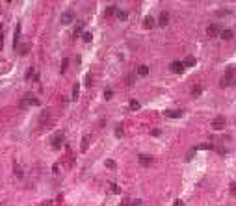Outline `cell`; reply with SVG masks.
I'll use <instances>...</instances> for the list:
<instances>
[{
  "label": "cell",
  "instance_id": "6da1fadb",
  "mask_svg": "<svg viewBox=\"0 0 236 206\" xmlns=\"http://www.w3.org/2000/svg\"><path fill=\"white\" fill-rule=\"evenodd\" d=\"M221 87H230V85H236V78H234V74H232V71H227L225 73V76L221 78Z\"/></svg>",
  "mask_w": 236,
  "mask_h": 206
},
{
  "label": "cell",
  "instance_id": "7a4b0ae2",
  "mask_svg": "<svg viewBox=\"0 0 236 206\" xmlns=\"http://www.w3.org/2000/svg\"><path fill=\"white\" fill-rule=\"evenodd\" d=\"M50 145H52V149H60V147H62V145H63V132H58L56 135H52Z\"/></svg>",
  "mask_w": 236,
  "mask_h": 206
},
{
  "label": "cell",
  "instance_id": "3957f363",
  "mask_svg": "<svg viewBox=\"0 0 236 206\" xmlns=\"http://www.w3.org/2000/svg\"><path fill=\"white\" fill-rule=\"evenodd\" d=\"M74 21V13L73 11H63L62 17H60V22L62 24H71Z\"/></svg>",
  "mask_w": 236,
  "mask_h": 206
},
{
  "label": "cell",
  "instance_id": "277c9868",
  "mask_svg": "<svg viewBox=\"0 0 236 206\" xmlns=\"http://www.w3.org/2000/svg\"><path fill=\"white\" fill-rule=\"evenodd\" d=\"M212 128L214 130H223L225 128V119L223 117H214L212 119Z\"/></svg>",
  "mask_w": 236,
  "mask_h": 206
},
{
  "label": "cell",
  "instance_id": "5b68a950",
  "mask_svg": "<svg viewBox=\"0 0 236 206\" xmlns=\"http://www.w3.org/2000/svg\"><path fill=\"white\" fill-rule=\"evenodd\" d=\"M169 69H171V73H175V74L184 73V65H182V61H173L171 65H169Z\"/></svg>",
  "mask_w": 236,
  "mask_h": 206
},
{
  "label": "cell",
  "instance_id": "8992f818",
  "mask_svg": "<svg viewBox=\"0 0 236 206\" xmlns=\"http://www.w3.org/2000/svg\"><path fill=\"white\" fill-rule=\"evenodd\" d=\"M207 34L210 37H216V36H219V34H221V28L218 26V24H210V26L207 28Z\"/></svg>",
  "mask_w": 236,
  "mask_h": 206
},
{
  "label": "cell",
  "instance_id": "52a82bcc",
  "mask_svg": "<svg viewBox=\"0 0 236 206\" xmlns=\"http://www.w3.org/2000/svg\"><path fill=\"white\" fill-rule=\"evenodd\" d=\"M22 102H26V104H32V106H39V98H36L34 95H24L22 97Z\"/></svg>",
  "mask_w": 236,
  "mask_h": 206
},
{
  "label": "cell",
  "instance_id": "ba28073f",
  "mask_svg": "<svg viewBox=\"0 0 236 206\" xmlns=\"http://www.w3.org/2000/svg\"><path fill=\"white\" fill-rule=\"evenodd\" d=\"M158 24H160V26H162V28H165V26H167V24H169V13H167V11H162V13H160Z\"/></svg>",
  "mask_w": 236,
  "mask_h": 206
},
{
  "label": "cell",
  "instance_id": "9c48e42d",
  "mask_svg": "<svg viewBox=\"0 0 236 206\" xmlns=\"http://www.w3.org/2000/svg\"><path fill=\"white\" fill-rule=\"evenodd\" d=\"M138 162L143 165V167H147V165L153 163V156H147V154H139L138 156Z\"/></svg>",
  "mask_w": 236,
  "mask_h": 206
},
{
  "label": "cell",
  "instance_id": "30bf717a",
  "mask_svg": "<svg viewBox=\"0 0 236 206\" xmlns=\"http://www.w3.org/2000/svg\"><path fill=\"white\" fill-rule=\"evenodd\" d=\"M164 115H165V117H171V119H177V117L182 115V110H165Z\"/></svg>",
  "mask_w": 236,
  "mask_h": 206
},
{
  "label": "cell",
  "instance_id": "8fae6325",
  "mask_svg": "<svg viewBox=\"0 0 236 206\" xmlns=\"http://www.w3.org/2000/svg\"><path fill=\"white\" fill-rule=\"evenodd\" d=\"M15 48L19 50V54H22V56H24V54H28V50H30V43H24V41H21V43H19Z\"/></svg>",
  "mask_w": 236,
  "mask_h": 206
},
{
  "label": "cell",
  "instance_id": "7c38bea8",
  "mask_svg": "<svg viewBox=\"0 0 236 206\" xmlns=\"http://www.w3.org/2000/svg\"><path fill=\"white\" fill-rule=\"evenodd\" d=\"M143 26H145V28H147V30H151V28H153V26H154V19H153V17H151V15H147V17H145V19H143Z\"/></svg>",
  "mask_w": 236,
  "mask_h": 206
},
{
  "label": "cell",
  "instance_id": "4fadbf2b",
  "mask_svg": "<svg viewBox=\"0 0 236 206\" xmlns=\"http://www.w3.org/2000/svg\"><path fill=\"white\" fill-rule=\"evenodd\" d=\"M219 36H221L225 41H229V39L234 37V32H232V30H221V34H219Z\"/></svg>",
  "mask_w": 236,
  "mask_h": 206
},
{
  "label": "cell",
  "instance_id": "5bb4252c",
  "mask_svg": "<svg viewBox=\"0 0 236 206\" xmlns=\"http://www.w3.org/2000/svg\"><path fill=\"white\" fill-rule=\"evenodd\" d=\"M89 141H91V139H89V135H84V138H82V145H80L82 152H86V150H88V147H89Z\"/></svg>",
  "mask_w": 236,
  "mask_h": 206
},
{
  "label": "cell",
  "instance_id": "9a60e30c",
  "mask_svg": "<svg viewBox=\"0 0 236 206\" xmlns=\"http://www.w3.org/2000/svg\"><path fill=\"white\" fill-rule=\"evenodd\" d=\"M30 78H32V80H36V82H37V80H39V74H37L36 71H34V69H28V71H26V80H30Z\"/></svg>",
  "mask_w": 236,
  "mask_h": 206
},
{
  "label": "cell",
  "instance_id": "2e32d148",
  "mask_svg": "<svg viewBox=\"0 0 236 206\" xmlns=\"http://www.w3.org/2000/svg\"><path fill=\"white\" fill-rule=\"evenodd\" d=\"M13 173H15L17 178H22V167L19 163H13Z\"/></svg>",
  "mask_w": 236,
  "mask_h": 206
},
{
  "label": "cell",
  "instance_id": "e0dca14e",
  "mask_svg": "<svg viewBox=\"0 0 236 206\" xmlns=\"http://www.w3.org/2000/svg\"><path fill=\"white\" fill-rule=\"evenodd\" d=\"M78 95H80V84H74L73 85V100H78Z\"/></svg>",
  "mask_w": 236,
  "mask_h": 206
},
{
  "label": "cell",
  "instance_id": "ac0fdd59",
  "mask_svg": "<svg viewBox=\"0 0 236 206\" xmlns=\"http://www.w3.org/2000/svg\"><path fill=\"white\" fill-rule=\"evenodd\" d=\"M138 74H139V76H147V74H149V67H147V65H139V67H138Z\"/></svg>",
  "mask_w": 236,
  "mask_h": 206
},
{
  "label": "cell",
  "instance_id": "d6986e66",
  "mask_svg": "<svg viewBox=\"0 0 236 206\" xmlns=\"http://www.w3.org/2000/svg\"><path fill=\"white\" fill-rule=\"evenodd\" d=\"M139 108H141V104H139L138 100H134V98L130 100V110H132V112H138Z\"/></svg>",
  "mask_w": 236,
  "mask_h": 206
},
{
  "label": "cell",
  "instance_id": "ffe728a7",
  "mask_svg": "<svg viewBox=\"0 0 236 206\" xmlns=\"http://www.w3.org/2000/svg\"><path fill=\"white\" fill-rule=\"evenodd\" d=\"M115 13H117V8L115 6H110V8H106V11H104L106 17H112V15H115Z\"/></svg>",
  "mask_w": 236,
  "mask_h": 206
},
{
  "label": "cell",
  "instance_id": "44dd1931",
  "mask_svg": "<svg viewBox=\"0 0 236 206\" xmlns=\"http://www.w3.org/2000/svg\"><path fill=\"white\" fill-rule=\"evenodd\" d=\"M117 17L121 19V21H127V19H128V11H125V9H117Z\"/></svg>",
  "mask_w": 236,
  "mask_h": 206
},
{
  "label": "cell",
  "instance_id": "7402d4cb",
  "mask_svg": "<svg viewBox=\"0 0 236 206\" xmlns=\"http://www.w3.org/2000/svg\"><path fill=\"white\" fill-rule=\"evenodd\" d=\"M182 65H184V69H186V67H193V65H195V58H192V56H190V58H188V59H186V61H184Z\"/></svg>",
  "mask_w": 236,
  "mask_h": 206
},
{
  "label": "cell",
  "instance_id": "603a6c76",
  "mask_svg": "<svg viewBox=\"0 0 236 206\" xmlns=\"http://www.w3.org/2000/svg\"><path fill=\"white\" fill-rule=\"evenodd\" d=\"M201 93H203V87H201V85H195V87L192 89V95H193V97H199Z\"/></svg>",
  "mask_w": 236,
  "mask_h": 206
},
{
  "label": "cell",
  "instance_id": "cb8c5ba5",
  "mask_svg": "<svg viewBox=\"0 0 236 206\" xmlns=\"http://www.w3.org/2000/svg\"><path fill=\"white\" fill-rule=\"evenodd\" d=\"M82 39H84V43H91V39H93V36H91V32H86L82 36Z\"/></svg>",
  "mask_w": 236,
  "mask_h": 206
},
{
  "label": "cell",
  "instance_id": "d4e9b609",
  "mask_svg": "<svg viewBox=\"0 0 236 206\" xmlns=\"http://www.w3.org/2000/svg\"><path fill=\"white\" fill-rule=\"evenodd\" d=\"M67 65H69V59L67 58H63V61H62V69H60V73H65V71H67Z\"/></svg>",
  "mask_w": 236,
  "mask_h": 206
},
{
  "label": "cell",
  "instance_id": "484cf974",
  "mask_svg": "<svg viewBox=\"0 0 236 206\" xmlns=\"http://www.w3.org/2000/svg\"><path fill=\"white\" fill-rule=\"evenodd\" d=\"M110 191H112V193H119V191H121V189H119V186L117 184H110Z\"/></svg>",
  "mask_w": 236,
  "mask_h": 206
},
{
  "label": "cell",
  "instance_id": "4316f807",
  "mask_svg": "<svg viewBox=\"0 0 236 206\" xmlns=\"http://www.w3.org/2000/svg\"><path fill=\"white\" fill-rule=\"evenodd\" d=\"M80 34H82V24H78V26L74 28V32H73V37H78Z\"/></svg>",
  "mask_w": 236,
  "mask_h": 206
},
{
  "label": "cell",
  "instance_id": "83f0119b",
  "mask_svg": "<svg viewBox=\"0 0 236 206\" xmlns=\"http://www.w3.org/2000/svg\"><path fill=\"white\" fill-rule=\"evenodd\" d=\"M195 150H197V147H193L192 150H190V152L186 154V162H190V160H192L193 158V154H195Z\"/></svg>",
  "mask_w": 236,
  "mask_h": 206
},
{
  "label": "cell",
  "instance_id": "f1b7e54d",
  "mask_svg": "<svg viewBox=\"0 0 236 206\" xmlns=\"http://www.w3.org/2000/svg\"><path fill=\"white\" fill-rule=\"evenodd\" d=\"M104 165H106L108 169H115V162H113V160H106V162H104Z\"/></svg>",
  "mask_w": 236,
  "mask_h": 206
},
{
  "label": "cell",
  "instance_id": "f546056e",
  "mask_svg": "<svg viewBox=\"0 0 236 206\" xmlns=\"http://www.w3.org/2000/svg\"><path fill=\"white\" fill-rule=\"evenodd\" d=\"M123 126H117V128H115V138H123Z\"/></svg>",
  "mask_w": 236,
  "mask_h": 206
},
{
  "label": "cell",
  "instance_id": "4dcf8cb0",
  "mask_svg": "<svg viewBox=\"0 0 236 206\" xmlns=\"http://www.w3.org/2000/svg\"><path fill=\"white\" fill-rule=\"evenodd\" d=\"M229 189H230V195H234V197H236V182H230Z\"/></svg>",
  "mask_w": 236,
  "mask_h": 206
},
{
  "label": "cell",
  "instance_id": "1f68e13d",
  "mask_svg": "<svg viewBox=\"0 0 236 206\" xmlns=\"http://www.w3.org/2000/svg\"><path fill=\"white\" fill-rule=\"evenodd\" d=\"M91 84H93V78H91V74H88V76H86V85L91 87Z\"/></svg>",
  "mask_w": 236,
  "mask_h": 206
},
{
  "label": "cell",
  "instance_id": "d6a6232c",
  "mask_svg": "<svg viewBox=\"0 0 236 206\" xmlns=\"http://www.w3.org/2000/svg\"><path fill=\"white\" fill-rule=\"evenodd\" d=\"M112 91H110V89H106V93H104V98H106V100H110V98H112Z\"/></svg>",
  "mask_w": 236,
  "mask_h": 206
},
{
  "label": "cell",
  "instance_id": "836d02e7",
  "mask_svg": "<svg viewBox=\"0 0 236 206\" xmlns=\"http://www.w3.org/2000/svg\"><path fill=\"white\" fill-rule=\"evenodd\" d=\"M134 82V74H128L127 76V84H132Z\"/></svg>",
  "mask_w": 236,
  "mask_h": 206
},
{
  "label": "cell",
  "instance_id": "e575fe53",
  "mask_svg": "<svg viewBox=\"0 0 236 206\" xmlns=\"http://www.w3.org/2000/svg\"><path fill=\"white\" fill-rule=\"evenodd\" d=\"M58 171H60V167H58V163H54V165H52V173H54V175H58Z\"/></svg>",
  "mask_w": 236,
  "mask_h": 206
},
{
  "label": "cell",
  "instance_id": "d590c367",
  "mask_svg": "<svg viewBox=\"0 0 236 206\" xmlns=\"http://www.w3.org/2000/svg\"><path fill=\"white\" fill-rule=\"evenodd\" d=\"M143 203H141V200H139V199H136V200H134V203L132 204H130V206H141Z\"/></svg>",
  "mask_w": 236,
  "mask_h": 206
},
{
  "label": "cell",
  "instance_id": "8d00e7d4",
  "mask_svg": "<svg viewBox=\"0 0 236 206\" xmlns=\"http://www.w3.org/2000/svg\"><path fill=\"white\" fill-rule=\"evenodd\" d=\"M173 206H184V203H182V200H180V199H177V200H175V203H173Z\"/></svg>",
  "mask_w": 236,
  "mask_h": 206
},
{
  "label": "cell",
  "instance_id": "74e56055",
  "mask_svg": "<svg viewBox=\"0 0 236 206\" xmlns=\"http://www.w3.org/2000/svg\"><path fill=\"white\" fill-rule=\"evenodd\" d=\"M151 134H153L154 138H158V135H160V130H158V128H154V130H153V132H151Z\"/></svg>",
  "mask_w": 236,
  "mask_h": 206
},
{
  "label": "cell",
  "instance_id": "f35d334b",
  "mask_svg": "<svg viewBox=\"0 0 236 206\" xmlns=\"http://www.w3.org/2000/svg\"><path fill=\"white\" fill-rule=\"evenodd\" d=\"M121 206H128V199H123V203H121Z\"/></svg>",
  "mask_w": 236,
  "mask_h": 206
}]
</instances>
